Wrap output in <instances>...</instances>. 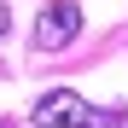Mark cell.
Wrapping results in <instances>:
<instances>
[{"mask_svg": "<svg viewBox=\"0 0 128 128\" xmlns=\"http://www.w3.org/2000/svg\"><path fill=\"white\" fill-rule=\"evenodd\" d=\"M76 35H82V6L76 0H47L41 18H35V47L41 52H64Z\"/></svg>", "mask_w": 128, "mask_h": 128, "instance_id": "cell-1", "label": "cell"}, {"mask_svg": "<svg viewBox=\"0 0 128 128\" xmlns=\"http://www.w3.org/2000/svg\"><path fill=\"white\" fill-rule=\"evenodd\" d=\"M35 128H88L93 122V105H82L70 88H52V93H41L35 99Z\"/></svg>", "mask_w": 128, "mask_h": 128, "instance_id": "cell-2", "label": "cell"}, {"mask_svg": "<svg viewBox=\"0 0 128 128\" xmlns=\"http://www.w3.org/2000/svg\"><path fill=\"white\" fill-rule=\"evenodd\" d=\"M88 128H128V105H116V111H93Z\"/></svg>", "mask_w": 128, "mask_h": 128, "instance_id": "cell-3", "label": "cell"}, {"mask_svg": "<svg viewBox=\"0 0 128 128\" xmlns=\"http://www.w3.org/2000/svg\"><path fill=\"white\" fill-rule=\"evenodd\" d=\"M6 29H12V12H6V6H0V35H6Z\"/></svg>", "mask_w": 128, "mask_h": 128, "instance_id": "cell-4", "label": "cell"}, {"mask_svg": "<svg viewBox=\"0 0 128 128\" xmlns=\"http://www.w3.org/2000/svg\"><path fill=\"white\" fill-rule=\"evenodd\" d=\"M0 128H6V122H0Z\"/></svg>", "mask_w": 128, "mask_h": 128, "instance_id": "cell-5", "label": "cell"}]
</instances>
